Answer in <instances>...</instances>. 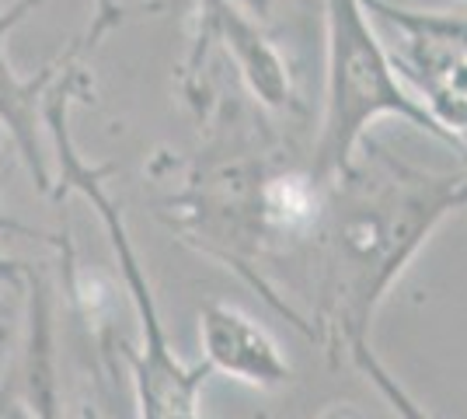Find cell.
<instances>
[{"instance_id":"1","label":"cell","mask_w":467,"mask_h":419,"mask_svg":"<svg viewBox=\"0 0 467 419\" xmlns=\"http://www.w3.org/2000/svg\"><path fill=\"white\" fill-rule=\"evenodd\" d=\"M321 189L317 315L331 346L370 342L373 315L432 231L467 206V172H426L377 143Z\"/></svg>"},{"instance_id":"2","label":"cell","mask_w":467,"mask_h":419,"mask_svg":"<svg viewBox=\"0 0 467 419\" xmlns=\"http://www.w3.org/2000/svg\"><path fill=\"white\" fill-rule=\"evenodd\" d=\"M88 49V46H84ZM78 49L67 67L59 70V78L49 84V91L42 95V122L53 137V154L59 161V189L67 193H80L84 200L95 206L105 231H109V245L116 252L119 273L126 279V290L133 300V311L140 321V350L130 353L133 363V388H137V419H202V402L199 392L210 374L206 363H182L171 350V342L164 336V321L157 311L150 279L140 266V256L130 241L126 220L119 203L109 196V189L101 185L105 172L101 168H88L80 161L74 137H70V101L78 99L84 74H80Z\"/></svg>"},{"instance_id":"3","label":"cell","mask_w":467,"mask_h":419,"mask_svg":"<svg viewBox=\"0 0 467 419\" xmlns=\"http://www.w3.org/2000/svg\"><path fill=\"white\" fill-rule=\"evenodd\" d=\"M325 112L307 175L317 189L349 168L367 143V130L384 116H398L429 137L461 147V137L401 84L390 53L373 32L367 0H325Z\"/></svg>"},{"instance_id":"4","label":"cell","mask_w":467,"mask_h":419,"mask_svg":"<svg viewBox=\"0 0 467 419\" xmlns=\"http://www.w3.org/2000/svg\"><path fill=\"white\" fill-rule=\"evenodd\" d=\"M36 4H39V0H18V4L7 7V0H0V126L11 133V140H15V147H18L21 161L28 164L36 185H39L42 193H49V189H53V175H49V158H46L42 140H39L42 95H46L49 84L59 78V70L67 67V60H70L78 49H84V46H95V39L84 36V39L70 42V46L63 49V57H59L57 63H49L39 78H21L18 70H15V63H11V57H7V39H11L15 25H21V18H25Z\"/></svg>"},{"instance_id":"5","label":"cell","mask_w":467,"mask_h":419,"mask_svg":"<svg viewBox=\"0 0 467 419\" xmlns=\"http://www.w3.org/2000/svg\"><path fill=\"white\" fill-rule=\"evenodd\" d=\"M202 363L210 374H227L252 388H279L293 378V367L279 353L275 340L241 308L210 300L199 311Z\"/></svg>"},{"instance_id":"6","label":"cell","mask_w":467,"mask_h":419,"mask_svg":"<svg viewBox=\"0 0 467 419\" xmlns=\"http://www.w3.org/2000/svg\"><path fill=\"white\" fill-rule=\"evenodd\" d=\"M210 42H220L227 57H234L254 99H262L273 109H286L293 101L290 70L283 57L258 32V25H252L234 7V0H199V46L195 49L206 53Z\"/></svg>"},{"instance_id":"7","label":"cell","mask_w":467,"mask_h":419,"mask_svg":"<svg viewBox=\"0 0 467 419\" xmlns=\"http://www.w3.org/2000/svg\"><path fill=\"white\" fill-rule=\"evenodd\" d=\"M363 374H367V378L377 384V392L390 402V409L398 413V419H432L426 413V405H419V399H411L409 388L394 378L380 360H367V363H363Z\"/></svg>"},{"instance_id":"8","label":"cell","mask_w":467,"mask_h":419,"mask_svg":"<svg viewBox=\"0 0 467 419\" xmlns=\"http://www.w3.org/2000/svg\"><path fill=\"white\" fill-rule=\"evenodd\" d=\"M95 7H98V15H95V21H91V28H88V36L98 42L101 36H109L119 21L126 18V7H122L119 0H95Z\"/></svg>"}]
</instances>
